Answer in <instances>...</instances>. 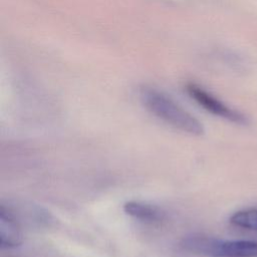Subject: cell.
I'll use <instances>...</instances> for the list:
<instances>
[{
  "label": "cell",
  "instance_id": "cell-2",
  "mask_svg": "<svg viewBox=\"0 0 257 257\" xmlns=\"http://www.w3.org/2000/svg\"><path fill=\"white\" fill-rule=\"evenodd\" d=\"M182 247L194 254L210 257H257V242L249 240H218L204 235L185 238Z\"/></svg>",
  "mask_w": 257,
  "mask_h": 257
},
{
  "label": "cell",
  "instance_id": "cell-5",
  "mask_svg": "<svg viewBox=\"0 0 257 257\" xmlns=\"http://www.w3.org/2000/svg\"><path fill=\"white\" fill-rule=\"evenodd\" d=\"M123 211L128 216L148 223H158L165 218L164 212L158 207L137 201H128L124 203Z\"/></svg>",
  "mask_w": 257,
  "mask_h": 257
},
{
  "label": "cell",
  "instance_id": "cell-6",
  "mask_svg": "<svg viewBox=\"0 0 257 257\" xmlns=\"http://www.w3.org/2000/svg\"><path fill=\"white\" fill-rule=\"evenodd\" d=\"M230 222L234 226L257 231V208L244 209L235 212L230 217Z\"/></svg>",
  "mask_w": 257,
  "mask_h": 257
},
{
  "label": "cell",
  "instance_id": "cell-1",
  "mask_svg": "<svg viewBox=\"0 0 257 257\" xmlns=\"http://www.w3.org/2000/svg\"><path fill=\"white\" fill-rule=\"evenodd\" d=\"M141 99L148 110L172 126L194 136L204 134L202 123L162 91L144 87L141 90Z\"/></svg>",
  "mask_w": 257,
  "mask_h": 257
},
{
  "label": "cell",
  "instance_id": "cell-4",
  "mask_svg": "<svg viewBox=\"0 0 257 257\" xmlns=\"http://www.w3.org/2000/svg\"><path fill=\"white\" fill-rule=\"evenodd\" d=\"M23 236L19 223L13 214L1 206L0 210V246L1 248L11 249L22 244Z\"/></svg>",
  "mask_w": 257,
  "mask_h": 257
},
{
  "label": "cell",
  "instance_id": "cell-3",
  "mask_svg": "<svg viewBox=\"0 0 257 257\" xmlns=\"http://www.w3.org/2000/svg\"><path fill=\"white\" fill-rule=\"evenodd\" d=\"M186 90L197 103L211 113L236 123H246L247 120L243 114L227 106L224 102L212 95L200 85L192 82L188 83L186 85Z\"/></svg>",
  "mask_w": 257,
  "mask_h": 257
}]
</instances>
